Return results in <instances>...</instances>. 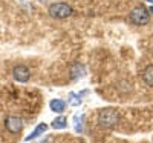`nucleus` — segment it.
I'll use <instances>...</instances> for the list:
<instances>
[{
	"mask_svg": "<svg viewBox=\"0 0 153 143\" xmlns=\"http://www.w3.org/2000/svg\"><path fill=\"white\" fill-rule=\"evenodd\" d=\"M143 80H144L149 86H153V65H149V66H146V69L143 71Z\"/></svg>",
	"mask_w": 153,
	"mask_h": 143,
	"instance_id": "nucleus-8",
	"label": "nucleus"
},
{
	"mask_svg": "<svg viewBox=\"0 0 153 143\" xmlns=\"http://www.w3.org/2000/svg\"><path fill=\"white\" fill-rule=\"evenodd\" d=\"M130 22L133 25H138V26H143V25H147L150 22V12L147 8L144 6H136L132 9L130 16H129Z\"/></svg>",
	"mask_w": 153,
	"mask_h": 143,
	"instance_id": "nucleus-3",
	"label": "nucleus"
},
{
	"mask_svg": "<svg viewBox=\"0 0 153 143\" xmlns=\"http://www.w3.org/2000/svg\"><path fill=\"white\" fill-rule=\"evenodd\" d=\"M49 108H51V111H54L57 114H61L66 108V102H63L60 99H52L49 102Z\"/></svg>",
	"mask_w": 153,
	"mask_h": 143,
	"instance_id": "nucleus-7",
	"label": "nucleus"
},
{
	"mask_svg": "<svg viewBox=\"0 0 153 143\" xmlns=\"http://www.w3.org/2000/svg\"><path fill=\"white\" fill-rule=\"evenodd\" d=\"M49 14L54 19H68L74 14V8L65 2H57L49 6Z\"/></svg>",
	"mask_w": 153,
	"mask_h": 143,
	"instance_id": "nucleus-2",
	"label": "nucleus"
},
{
	"mask_svg": "<svg viewBox=\"0 0 153 143\" xmlns=\"http://www.w3.org/2000/svg\"><path fill=\"white\" fill-rule=\"evenodd\" d=\"M66 126H68V119L65 115L57 117V119H54V122H52V128L54 129H65Z\"/></svg>",
	"mask_w": 153,
	"mask_h": 143,
	"instance_id": "nucleus-9",
	"label": "nucleus"
},
{
	"mask_svg": "<svg viewBox=\"0 0 153 143\" xmlns=\"http://www.w3.org/2000/svg\"><path fill=\"white\" fill-rule=\"evenodd\" d=\"M76 143H84V141H81V140H80V141H76Z\"/></svg>",
	"mask_w": 153,
	"mask_h": 143,
	"instance_id": "nucleus-12",
	"label": "nucleus"
},
{
	"mask_svg": "<svg viewBox=\"0 0 153 143\" xmlns=\"http://www.w3.org/2000/svg\"><path fill=\"white\" fill-rule=\"evenodd\" d=\"M46 129H48V125H46V123H40V125H38L29 135L25 137V141H31V140L38 138L40 135H43V132H46Z\"/></svg>",
	"mask_w": 153,
	"mask_h": 143,
	"instance_id": "nucleus-6",
	"label": "nucleus"
},
{
	"mask_svg": "<svg viewBox=\"0 0 153 143\" xmlns=\"http://www.w3.org/2000/svg\"><path fill=\"white\" fill-rule=\"evenodd\" d=\"M120 122V114L117 109H112V108H106V109H101L98 114V123L106 128V129H112L118 125Z\"/></svg>",
	"mask_w": 153,
	"mask_h": 143,
	"instance_id": "nucleus-1",
	"label": "nucleus"
},
{
	"mask_svg": "<svg viewBox=\"0 0 153 143\" xmlns=\"http://www.w3.org/2000/svg\"><path fill=\"white\" fill-rule=\"evenodd\" d=\"M69 105H72V106H80V105H81V96H80V94H75V93H71V94H69Z\"/></svg>",
	"mask_w": 153,
	"mask_h": 143,
	"instance_id": "nucleus-11",
	"label": "nucleus"
},
{
	"mask_svg": "<svg viewBox=\"0 0 153 143\" xmlns=\"http://www.w3.org/2000/svg\"><path fill=\"white\" fill-rule=\"evenodd\" d=\"M5 128H6V131L9 134H19L23 129V120L19 119V117L9 115V117H6V120H5Z\"/></svg>",
	"mask_w": 153,
	"mask_h": 143,
	"instance_id": "nucleus-4",
	"label": "nucleus"
},
{
	"mask_svg": "<svg viewBox=\"0 0 153 143\" xmlns=\"http://www.w3.org/2000/svg\"><path fill=\"white\" fill-rule=\"evenodd\" d=\"M74 122H75V131L81 134V132H83V122H84V114H81V115H75Z\"/></svg>",
	"mask_w": 153,
	"mask_h": 143,
	"instance_id": "nucleus-10",
	"label": "nucleus"
},
{
	"mask_svg": "<svg viewBox=\"0 0 153 143\" xmlns=\"http://www.w3.org/2000/svg\"><path fill=\"white\" fill-rule=\"evenodd\" d=\"M12 77H14V80H17L19 83H26L31 77V71L29 68H26L25 65H19L12 69Z\"/></svg>",
	"mask_w": 153,
	"mask_h": 143,
	"instance_id": "nucleus-5",
	"label": "nucleus"
}]
</instances>
